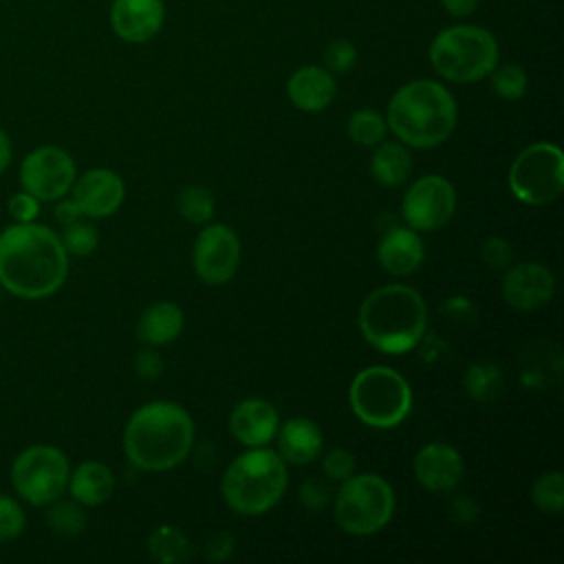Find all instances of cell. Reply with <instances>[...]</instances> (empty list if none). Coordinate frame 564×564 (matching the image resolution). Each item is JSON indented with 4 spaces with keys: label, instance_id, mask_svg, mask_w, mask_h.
I'll return each instance as SVG.
<instances>
[{
    "label": "cell",
    "instance_id": "obj_1",
    "mask_svg": "<svg viewBox=\"0 0 564 564\" xmlns=\"http://www.w3.org/2000/svg\"><path fill=\"white\" fill-rule=\"evenodd\" d=\"M62 238L37 223H15L0 234V286L24 300L53 295L66 280Z\"/></svg>",
    "mask_w": 564,
    "mask_h": 564
},
{
    "label": "cell",
    "instance_id": "obj_2",
    "mask_svg": "<svg viewBox=\"0 0 564 564\" xmlns=\"http://www.w3.org/2000/svg\"><path fill=\"white\" fill-rule=\"evenodd\" d=\"M194 445V421L172 401L141 405L123 430L130 463L145 471H165L183 463Z\"/></svg>",
    "mask_w": 564,
    "mask_h": 564
},
{
    "label": "cell",
    "instance_id": "obj_3",
    "mask_svg": "<svg viewBox=\"0 0 564 564\" xmlns=\"http://www.w3.org/2000/svg\"><path fill=\"white\" fill-rule=\"evenodd\" d=\"M456 119V101L441 82L412 79L392 95L386 123L403 145L427 150L447 141Z\"/></svg>",
    "mask_w": 564,
    "mask_h": 564
},
{
    "label": "cell",
    "instance_id": "obj_4",
    "mask_svg": "<svg viewBox=\"0 0 564 564\" xmlns=\"http://www.w3.org/2000/svg\"><path fill=\"white\" fill-rule=\"evenodd\" d=\"M359 330L381 352H408L421 344L427 330V306L412 286H379L361 302Z\"/></svg>",
    "mask_w": 564,
    "mask_h": 564
},
{
    "label": "cell",
    "instance_id": "obj_5",
    "mask_svg": "<svg viewBox=\"0 0 564 564\" xmlns=\"http://www.w3.org/2000/svg\"><path fill=\"white\" fill-rule=\"evenodd\" d=\"M289 485L282 456L269 447H253L236 456L223 474L225 502L240 516H260L273 509Z\"/></svg>",
    "mask_w": 564,
    "mask_h": 564
},
{
    "label": "cell",
    "instance_id": "obj_6",
    "mask_svg": "<svg viewBox=\"0 0 564 564\" xmlns=\"http://www.w3.org/2000/svg\"><path fill=\"white\" fill-rule=\"evenodd\" d=\"M498 40L476 24L447 26L430 44L432 68L447 82L471 84L487 77L498 64Z\"/></svg>",
    "mask_w": 564,
    "mask_h": 564
},
{
    "label": "cell",
    "instance_id": "obj_7",
    "mask_svg": "<svg viewBox=\"0 0 564 564\" xmlns=\"http://www.w3.org/2000/svg\"><path fill=\"white\" fill-rule=\"evenodd\" d=\"M348 401L355 416L379 430L397 427L412 410V388L403 375L388 366H370L355 375Z\"/></svg>",
    "mask_w": 564,
    "mask_h": 564
},
{
    "label": "cell",
    "instance_id": "obj_8",
    "mask_svg": "<svg viewBox=\"0 0 564 564\" xmlns=\"http://www.w3.org/2000/svg\"><path fill=\"white\" fill-rule=\"evenodd\" d=\"M394 489L377 474H350L335 496V522L350 535L381 531L394 513Z\"/></svg>",
    "mask_w": 564,
    "mask_h": 564
},
{
    "label": "cell",
    "instance_id": "obj_9",
    "mask_svg": "<svg viewBox=\"0 0 564 564\" xmlns=\"http://www.w3.org/2000/svg\"><path fill=\"white\" fill-rule=\"evenodd\" d=\"M509 189L527 205H546L564 189V156L555 143L527 145L509 167Z\"/></svg>",
    "mask_w": 564,
    "mask_h": 564
},
{
    "label": "cell",
    "instance_id": "obj_10",
    "mask_svg": "<svg viewBox=\"0 0 564 564\" xmlns=\"http://www.w3.org/2000/svg\"><path fill=\"white\" fill-rule=\"evenodd\" d=\"M68 476V458L53 445H31L22 449L11 465L13 489L35 507H46L62 498Z\"/></svg>",
    "mask_w": 564,
    "mask_h": 564
},
{
    "label": "cell",
    "instance_id": "obj_11",
    "mask_svg": "<svg viewBox=\"0 0 564 564\" xmlns=\"http://www.w3.org/2000/svg\"><path fill=\"white\" fill-rule=\"evenodd\" d=\"M456 212V189L438 174L416 178L401 203V214L408 227L416 231H434L452 220Z\"/></svg>",
    "mask_w": 564,
    "mask_h": 564
},
{
    "label": "cell",
    "instance_id": "obj_12",
    "mask_svg": "<svg viewBox=\"0 0 564 564\" xmlns=\"http://www.w3.org/2000/svg\"><path fill=\"white\" fill-rule=\"evenodd\" d=\"M20 183L37 200H59L75 183V161L57 145L35 148L20 165Z\"/></svg>",
    "mask_w": 564,
    "mask_h": 564
},
{
    "label": "cell",
    "instance_id": "obj_13",
    "mask_svg": "<svg viewBox=\"0 0 564 564\" xmlns=\"http://www.w3.org/2000/svg\"><path fill=\"white\" fill-rule=\"evenodd\" d=\"M192 262L196 275L205 284H225L229 282L240 264V242L231 227L227 225H207L194 240Z\"/></svg>",
    "mask_w": 564,
    "mask_h": 564
},
{
    "label": "cell",
    "instance_id": "obj_14",
    "mask_svg": "<svg viewBox=\"0 0 564 564\" xmlns=\"http://www.w3.org/2000/svg\"><path fill=\"white\" fill-rule=\"evenodd\" d=\"M555 293L553 273L540 262H518L505 269L502 297L516 311H535Z\"/></svg>",
    "mask_w": 564,
    "mask_h": 564
},
{
    "label": "cell",
    "instance_id": "obj_15",
    "mask_svg": "<svg viewBox=\"0 0 564 564\" xmlns=\"http://www.w3.org/2000/svg\"><path fill=\"white\" fill-rule=\"evenodd\" d=\"M73 200L79 212L88 218H106L119 209L123 203V181L117 172L106 167H95L84 172L70 187Z\"/></svg>",
    "mask_w": 564,
    "mask_h": 564
},
{
    "label": "cell",
    "instance_id": "obj_16",
    "mask_svg": "<svg viewBox=\"0 0 564 564\" xmlns=\"http://www.w3.org/2000/svg\"><path fill=\"white\" fill-rule=\"evenodd\" d=\"M414 476L419 485L432 494H447L458 487L465 476V463L456 447L447 443H427L414 456Z\"/></svg>",
    "mask_w": 564,
    "mask_h": 564
},
{
    "label": "cell",
    "instance_id": "obj_17",
    "mask_svg": "<svg viewBox=\"0 0 564 564\" xmlns=\"http://www.w3.org/2000/svg\"><path fill=\"white\" fill-rule=\"evenodd\" d=\"M165 20L163 0H115L110 7L112 31L132 44L152 40Z\"/></svg>",
    "mask_w": 564,
    "mask_h": 564
},
{
    "label": "cell",
    "instance_id": "obj_18",
    "mask_svg": "<svg viewBox=\"0 0 564 564\" xmlns=\"http://www.w3.org/2000/svg\"><path fill=\"white\" fill-rule=\"evenodd\" d=\"M278 427H280L278 410L269 401L256 399V397L240 401L229 416L231 434L247 447L267 445L269 441L275 438Z\"/></svg>",
    "mask_w": 564,
    "mask_h": 564
},
{
    "label": "cell",
    "instance_id": "obj_19",
    "mask_svg": "<svg viewBox=\"0 0 564 564\" xmlns=\"http://www.w3.org/2000/svg\"><path fill=\"white\" fill-rule=\"evenodd\" d=\"M286 93L295 108L304 112H319L333 104L337 86L330 70L324 66L306 64L293 70L286 82Z\"/></svg>",
    "mask_w": 564,
    "mask_h": 564
},
{
    "label": "cell",
    "instance_id": "obj_20",
    "mask_svg": "<svg viewBox=\"0 0 564 564\" xmlns=\"http://www.w3.org/2000/svg\"><path fill=\"white\" fill-rule=\"evenodd\" d=\"M379 264L392 275H408L416 271L425 258V247L416 229L392 227L388 229L377 247Z\"/></svg>",
    "mask_w": 564,
    "mask_h": 564
},
{
    "label": "cell",
    "instance_id": "obj_21",
    "mask_svg": "<svg viewBox=\"0 0 564 564\" xmlns=\"http://www.w3.org/2000/svg\"><path fill=\"white\" fill-rule=\"evenodd\" d=\"M278 436V454L284 463L306 465L313 463L322 454V430L306 416H293L282 423L275 432Z\"/></svg>",
    "mask_w": 564,
    "mask_h": 564
},
{
    "label": "cell",
    "instance_id": "obj_22",
    "mask_svg": "<svg viewBox=\"0 0 564 564\" xmlns=\"http://www.w3.org/2000/svg\"><path fill=\"white\" fill-rule=\"evenodd\" d=\"M66 487L70 489L73 500H77L79 505L97 507L112 496L115 476L108 465L99 460H86L70 471Z\"/></svg>",
    "mask_w": 564,
    "mask_h": 564
},
{
    "label": "cell",
    "instance_id": "obj_23",
    "mask_svg": "<svg viewBox=\"0 0 564 564\" xmlns=\"http://www.w3.org/2000/svg\"><path fill=\"white\" fill-rule=\"evenodd\" d=\"M181 330H183V311L172 302L150 304L137 322V337L145 346L170 344L181 335Z\"/></svg>",
    "mask_w": 564,
    "mask_h": 564
},
{
    "label": "cell",
    "instance_id": "obj_24",
    "mask_svg": "<svg viewBox=\"0 0 564 564\" xmlns=\"http://www.w3.org/2000/svg\"><path fill=\"white\" fill-rule=\"evenodd\" d=\"M412 172V156L408 145L399 141H381L370 159V174L383 187H399Z\"/></svg>",
    "mask_w": 564,
    "mask_h": 564
},
{
    "label": "cell",
    "instance_id": "obj_25",
    "mask_svg": "<svg viewBox=\"0 0 564 564\" xmlns=\"http://www.w3.org/2000/svg\"><path fill=\"white\" fill-rule=\"evenodd\" d=\"M148 551L152 555V560L156 562H183L192 555V546L187 535L172 524H161L152 531L150 540H148Z\"/></svg>",
    "mask_w": 564,
    "mask_h": 564
},
{
    "label": "cell",
    "instance_id": "obj_26",
    "mask_svg": "<svg viewBox=\"0 0 564 564\" xmlns=\"http://www.w3.org/2000/svg\"><path fill=\"white\" fill-rule=\"evenodd\" d=\"M463 386H465V392H467L469 399L487 403V401L498 399V394L505 388V377H502L500 368L494 366V364H485V361L482 364H471L465 370Z\"/></svg>",
    "mask_w": 564,
    "mask_h": 564
},
{
    "label": "cell",
    "instance_id": "obj_27",
    "mask_svg": "<svg viewBox=\"0 0 564 564\" xmlns=\"http://www.w3.org/2000/svg\"><path fill=\"white\" fill-rule=\"evenodd\" d=\"M346 132L348 137L359 143V145H377L386 139V132H388V123H386V117L379 115L377 110H370V108H359L355 110L350 117H348V123H346Z\"/></svg>",
    "mask_w": 564,
    "mask_h": 564
},
{
    "label": "cell",
    "instance_id": "obj_28",
    "mask_svg": "<svg viewBox=\"0 0 564 564\" xmlns=\"http://www.w3.org/2000/svg\"><path fill=\"white\" fill-rule=\"evenodd\" d=\"M46 524L57 535H79L86 529V513L77 500H53L46 505Z\"/></svg>",
    "mask_w": 564,
    "mask_h": 564
},
{
    "label": "cell",
    "instance_id": "obj_29",
    "mask_svg": "<svg viewBox=\"0 0 564 564\" xmlns=\"http://www.w3.org/2000/svg\"><path fill=\"white\" fill-rule=\"evenodd\" d=\"M176 209L185 220L194 225H207L214 216V196L203 185H185L176 194Z\"/></svg>",
    "mask_w": 564,
    "mask_h": 564
},
{
    "label": "cell",
    "instance_id": "obj_30",
    "mask_svg": "<svg viewBox=\"0 0 564 564\" xmlns=\"http://www.w3.org/2000/svg\"><path fill=\"white\" fill-rule=\"evenodd\" d=\"M533 505L544 513H562L564 509V476L560 469L544 471L531 487Z\"/></svg>",
    "mask_w": 564,
    "mask_h": 564
},
{
    "label": "cell",
    "instance_id": "obj_31",
    "mask_svg": "<svg viewBox=\"0 0 564 564\" xmlns=\"http://www.w3.org/2000/svg\"><path fill=\"white\" fill-rule=\"evenodd\" d=\"M489 75H491V88L500 99L516 101L524 97L529 77L520 64H496Z\"/></svg>",
    "mask_w": 564,
    "mask_h": 564
},
{
    "label": "cell",
    "instance_id": "obj_32",
    "mask_svg": "<svg viewBox=\"0 0 564 564\" xmlns=\"http://www.w3.org/2000/svg\"><path fill=\"white\" fill-rule=\"evenodd\" d=\"M59 238H62L66 253H70V256H88L95 251V247L99 242L97 229L84 220L64 225V234Z\"/></svg>",
    "mask_w": 564,
    "mask_h": 564
},
{
    "label": "cell",
    "instance_id": "obj_33",
    "mask_svg": "<svg viewBox=\"0 0 564 564\" xmlns=\"http://www.w3.org/2000/svg\"><path fill=\"white\" fill-rule=\"evenodd\" d=\"M357 64V48L350 40H333L324 48V68L330 73H346Z\"/></svg>",
    "mask_w": 564,
    "mask_h": 564
},
{
    "label": "cell",
    "instance_id": "obj_34",
    "mask_svg": "<svg viewBox=\"0 0 564 564\" xmlns=\"http://www.w3.org/2000/svg\"><path fill=\"white\" fill-rule=\"evenodd\" d=\"M26 518L22 507L9 498L0 494V542H9L13 538H18L24 531Z\"/></svg>",
    "mask_w": 564,
    "mask_h": 564
},
{
    "label": "cell",
    "instance_id": "obj_35",
    "mask_svg": "<svg viewBox=\"0 0 564 564\" xmlns=\"http://www.w3.org/2000/svg\"><path fill=\"white\" fill-rule=\"evenodd\" d=\"M480 256L485 264L491 269H507L509 264H513L511 242L500 236H489L480 247Z\"/></svg>",
    "mask_w": 564,
    "mask_h": 564
},
{
    "label": "cell",
    "instance_id": "obj_36",
    "mask_svg": "<svg viewBox=\"0 0 564 564\" xmlns=\"http://www.w3.org/2000/svg\"><path fill=\"white\" fill-rule=\"evenodd\" d=\"M322 469L328 478L333 480H344L350 474H355V454L344 449V447H335L330 449L324 460H322Z\"/></svg>",
    "mask_w": 564,
    "mask_h": 564
},
{
    "label": "cell",
    "instance_id": "obj_37",
    "mask_svg": "<svg viewBox=\"0 0 564 564\" xmlns=\"http://www.w3.org/2000/svg\"><path fill=\"white\" fill-rule=\"evenodd\" d=\"M40 212V200L29 192H18L9 198V214L15 223H33Z\"/></svg>",
    "mask_w": 564,
    "mask_h": 564
},
{
    "label": "cell",
    "instance_id": "obj_38",
    "mask_svg": "<svg viewBox=\"0 0 564 564\" xmlns=\"http://www.w3.org/2000/svg\"><path fill=\"white\" fill-rule=\"evenodd\" d=\"M330 498V489L326 487V482L322 480H315V478H308L300 485V500L306 509H313V511H319L326 507Z\"/></svg>",
    "mask_w": 564,
    "mask_h": 564
},
{
    "label": "cell",
    "instance_id": "obj_39",
    "mask_svg": "<svg viewBox=\"0 0 564 564\" xmlns=\"http://www.w3.org/2000/svg\"><path fill=\"white\" fill-rule=\"evenodd\" d=\"M134 370L141 379H156L163 372V359L152 346L143 348L134 359Z\"/></svg>",
    "mask_w": 564,
    "mask_h": 564
},
{
    "label": "cell",
    "instance_id": "obj_40",
    "mask_svg": "<svg viewBox=\"0 0 564 564\" xmlns=\"http://www.w3.org/2000/svg\"><path fill=\"white\" fill-rule=\"evenodd\" d=\"M234 553V538L229 533H216L205 544V557L212 562H225Z\"/></svg>",
    "mask_w": 564,
    "mask_h": 564
},
{
    "label": "cell",
    "instance_id": "obj_41",
    "mask_svg": "<svg viewBox=\"0 0 564 564\" xmlns=\"http://www.w3.org/2000/svg\"><path fill=\"white\" fill-rule=\"evenodd\" d=\"M449 516H452L454 522L467 524V522H471L478 516V507L474 505V500H469L465 496H458L449 505Z\"/></svg>",
    "mask_w": 564,
    "mask_h": 564
},
{
    "label": "cell",
    "instance_id": "obj_42",
    "mask_svg": "<svg viewBox=\"0 0 564 564\" xmlns=\"http://www.w3.org/2000/svg\"><path fill=\"white\" fill-rule=\"evenodd\" d=\"M443 311L454 317V319H460V317H471L474 315V306L467 297H449L445 304H443Z\"/></svg>",
    "mask_w": 564,
    "mask_h": 564
},
{
    "label": "cell",
    "instance_id": "obj_43",
    "mask_svg": "<svg viewBox=\"0 0 564 564\" xmlns=\"http://www.w3.org/2000/svg\"><path fill=\"white\" fill-rule=\"evenodd\" d=\"M441 4L445 7V11H447L449 15H454V18H467V15H471V13L478 9L480 0H441Z\"/></svg>",
    "mask_w": 564,
    "mask_h": 564
},
{
    "label": "cell",
    "instance_id": "obj_44",
    "mask_svg": "<svg viewBox=\"0 0 564 564\" xmlns=\"http://www.w3.org/2000/svg\"><path fill=\"white\" fill-rule=\"evenodd\" d=\"M82 212H79V207L75 205V200L73 198H68V200H62L57 207H55V218H57V223H62V225H70V223H75V220H82Z\"/></svg>",
    "mask_w": 564,
    "mask_h": 564
},
{
    "label": "cell",
    "instance_id": "obj_45",
    "mask_svg": "<svg viewBox=\"0 0 564 564\" xmlns=\"http://www.w3.org/2000/svg\"><path fill=\"white\" fill-rule=\"evenodd\" d=\"M11 163V139L9 134L0 128V174L9 167Z\"/></svg>",
    "mask_w": 564,
    "mask_h": 564
},
{
    "label": "cell",
    "instance_id": "obj_46",
    "mask_svg": "<svg viewBox=\"0 0 564 564\" xmlns=\"http://www.w3.org/2000/svg\"><path fill=\"white\" fill-rule=\"evenodd\" d=\"M0 291H2V286H0Z\"/></svg>",
    "mask_w": 564,
    "mask_h": 564
}]
</instances>
